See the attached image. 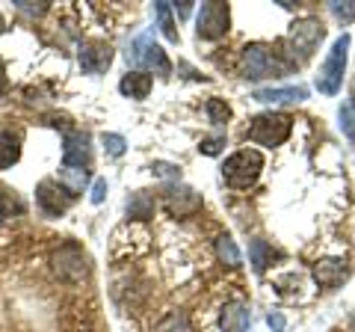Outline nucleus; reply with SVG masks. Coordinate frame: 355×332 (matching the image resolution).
<instances>
[{"label": "nucleus", "instance_id": "obj_1", "mask_svg": "<svg viewBox=\"0 0 355 332\" xmlns=\"http://www.w3.org/2000/svg\"><path fill=\"white\" fill-rule=\"evenodd\" d=\"M261 169H263V154L258 149H240L222 166V179L234 190H246V187L258 181Z\"/></svg>", "mask_w": 355, "mask_h": 332}, {"label": "nucleus", "instance_id": "obj_2", "mask_svg": "<svg viewBox=\"0 0 355 332\" xmlns=\"http://www.w3.org/2000/svg\"><path fill=\"white\" fill-rule=\"evenodd\" d=\"M243 77L249 81H263V77H279L287 72V63L279 60V53L272 48L261 45V42H252V45L243 48V60H240Z\"/></svg>", "mask_w": 355, "mask_h": 332}, {"label": "nucleus", "instance_id": "obj_3", "mask_svg": "<svg viewBox=\"0 0 355 332\" xmlns=\"http://www.w3.org/2000/svg\"><path fill=\"white\" fill-rule=\"evenodd\" d=\"M320 39H323V24L317 18H302V21H293L291 30L282 45L291 53V63H305L311 60V53L317 51Z\"/></svg>", "mask_w": 355, "mask_h": 332}, {"label": "nucleus", "instance_id": "obj_4", "mask_svg": "<svg viewBox=\"0 0 355 332\" xmlns=\"http://www.w3.org/2000/svg\"><path fill=\"white\" fill-rule=\"evenodd\" d=\"M293 134V119L287 113H261L249 122V140L258 146L275 149Z\"/></svg>", "mask_w": 355, "mask_h": 332}, {"label": "nucleus", "instance_id": "obj_5", "mask_svg": "<svg viewBox=\"0 0 355 332\" xmlns=\"http://www.w3.org/2000/svg\"><path fill=\"white\" fill-rule=\"evenodd\" d=\"M347 51H349V33L335 39L329 57L323 63V69L317 74V90L323 95H338L340 86H343V69H347Z\"/></svg>", "mask_w": 355, "mask_h": 332}, {"label": "nucleus", "instance_id": "obj_6", "mask_svg": "<svg viewBox=\"0 0 355 332\" xmlns=\"http://www.w3.org/2000/svg\"><path fill=\"white\" fill-rule=\"evenodd\" d=\"M128 60L133 65H139L142 72H154V74H172V63L166 57V51L151 39V33H139L137 39L130 42V51H128Z\"/></svg>", "mask_w": 355, "mask_h": 332}, {"label": "nucleus", "instance_id": "obj_7", "mask_svg": "<svg viewBox=\"0 0 355 332\" xmlns=\"http://www.w3.org/2000/svg\"><path fill=\"white\" fill-rule=\"evenodd\" d=\"M231 27V9L228 3H219V0H210V3H202L196 15V36L205 42H216L228 33Z\"/></svg>", "mask_w": 355, "mask_h": 332}, {"label": "nucleus", "instance_id": "obj_8", "mask_svg": "<svg viewBox=\"0 0 355 332\" xmlns=\"http://www.w3.org/2000/svg\"><path fill=\"white\" fill-rule=\"evenodd\" d=\"M36 202H39V208H42L44 217H60V214L69 211V205L74 202V196L65 190L60 181L44 179V181L36 187Z\"/></svg>", "mask_w": 355, "mask_h": 332}, {"label": "nucleus", "instance_id": "obj_9", "mask_svg": "<svg viewBox=\"0 0 355 332\" xmlns=\"http://www.w3.org/2000/svg\"><path fill=\"white\" fill-rule=\"evenodd\" d=\"M62 172H89V137L83 134V131L65 134Z\"/></svg>", "mask_w": 355, "mask_h": 332}, {"label": "nucleus", "instance_id": "obj_10", "mask_svg": "<svg viewBox=\"0 0 355 332\" xmlns=\"http://www.w3.org/2000/svg\"><path fill=\"white\" fill-rule=\"evenodd\" d=\"M77 63H80L83 74H101L110 69V63H113V48L107 45V42H83L80 45V53H77Z\"/></svg>", "mask_w": 355, "mask_h": 332}, {"label": "nucleus", "instance_id": "obj_11", "mask_svg": "<svg viewBox=\"0 0 355 332\" xmlns=\"http://www.w3.org/2000/svg\"><path fill=\"white\" fill-rule=\"evenodd\" d=\"M163 205L172 217H190L202 208V196H198L193 187H172V190L166 193Z\"/></svg>", "mask_w": 355, "mask_h": 332}, {"label": "nucleus", "instance_id": "obj_12", "mask_svg": "<svg viewBox=\"0 0 355 332\" xmlns=\"http://www.w3.org/2000/svg\"><path fill=\"white\" fill-rule=\"evenodd\" d=\"M219 326H222V332H249V326H252L249 306L243 300L225 303L222 306V312H219Z\"/></svg>", "mask_w": 355, "mask_h": 332}, {"label": "nucleus", "instance_id": "obj_13", "mask_svg": "<svg viewBox=\"0 0 355 332\" xmlns=\"http://www.w3.org/2000/svg\"><path fill=\"white\" fill-rule=\"evenodd\" d=\"M347 261L343 258H320L314 264V279L320 288H338L343 279H347Z\"/></svg>", "mask_w": 355, "mask_h": 332}, {"label": "nucleus", "instance_id": "obj_14", "mask_svg": "<svg viewBox=\"0 0 355 332\" xmlns=\"http://www.w3.org/2000/svg\"><path fill=\"white\" fill-rule=\"evenodd\" d=\"M254 101L261 104H287V101H305L308 90L305 86H270V90H254Z\"/></svg>", "mask_w": 355, "mask_h": 332}, {"label": "nucleus", "instance_id": "obj_15", "mask_svg": "<svg viewBox=\"0 0 355 332\" xmlns=\"http://www.w3.org/2000/svg\"><path fill=\"white\" fill-rule=\"evenodd\" d=\"M151 86H154V77L151 74H146V72H128L119 81V92L133 98V101H142V98H148Z\"/></svg>", "mask_w": 355, "mask_h": 332}, {"label": "nucleus", "instance_id": "obj_16", "mask_svg": "<svg viewBox=\"0 0 355 332\" xmlns=\"http://www.w3.org/2000/svg\"><path fill=\"white\" fill-rule=\"evenodd\" d=\"M21 158V140L12 131H0V169L15 166Z\"/></svg>", "mask_w": 355, "mask_h": 332}, {"label": "nucleus", "instance_id": "obj_17", "mask_svg": "<svg viewBox=\"0 0 355 332\" xmlns=\"http://www.w3.org/2000/svg\"><path fill=\"white\" fill-rule=\"evenodd\" d=\"M154 13H157V21H160L163 36L169 39L172 45H178V42H181V33H178L175 21H172V6H169V3H157V6H154Z\"/></svg>", "mask_w": 355, "mask_h": 332}, {"label": "nucleus", "instance_id": "obj_18", "mask_svg": "<svg viewBox=\"0 0 355 332\" xmlns=\"http://www.w3.org/2000/svg\"><path fill=\"white\" fill-rule=\"evenodd\" d=\"M154 332H193V324L184 312H169L163 320H157Z\"/></svg>", "mask_w": 355, "mask_h": 332}, {"label": "nucleus", "instance_id": "obj_19", "mask_svg": "<svg viewBox=\"0 0 355 332\" xmlns=\"http://www.w3.org/2000/svg\"><path fill=\"white\" fill-rule=\"evenodd\" d=\"M216 256H219V261H225L228 267H240V249H237V243L231 240L228 235H222L219 240H216Z\"/></svg>", "mask_w": 355, "mask_h": 332}, {"label": "nucleus", "instance_id": "obj_20", "mask_svg": "<svg viewBox=\"0 0 355 332\" xmlns=\"http://www.w3.org/2000/svg\"><path fill=\"white\" fill-rule=\"evenodd\" d=\"M12 214H24V202L15 196V190L0 184V217H12Z\"/></svg>", "mask_w": 355, "mask_h": 332}, {"label": "nucleus", "instance_id": "obj_21", "mask_svg": "<svg viewBox=\"0 0 355 332\" xmlns=\"http://www.w3.org/2000/svg\"><path fill=\"white\" fill-rule=\"evenodd\" d=\"M205 110H207V119L214 122V125H225V122L231 119V107L222 101V98H207Z\"/></svg>", "mask_w": 355, "mask_h": 332}, {"label": "nucleus", "instance_id": "obj_22", "mask_svg": "<svg viewBox=\"0 0 355 332\" xmlns=\"http://www.w3.org/2000/svg\"><path fill=\"white\" fill-rule=\"evenodd\" d=\"M338 116H340V131H343L347 137L355 140V101H347V104H343Z\"/></svg>", "mask_w": 355, "mask_h": 332}, {"label": "nucleus", "instance_id": "obj_23", "mask_svg": "<svg viewBox=\"0 0 355 332\" xmlns=\"http://www.w3.org/2000/svg\"><path fill=\"white\" fill-rule=\"evenodd\" d=\"M329 9H331V15H335L340 24H352V21H355V3H340V0H331Z\"/></svg>", "mask_w": 355, "mask_h": 332}, {"label": "nucleus", "instance_id": "obj_24", "mask_svg": "<svg viewBox=\"0 0 355 332\" xmlns=\"http://www.w3.org/2000/svg\"><path fill=\"white\" fill-rule=\"evenodd\" d=\"M266 256H272L270 247H266L263 240H254L252 243V264H254V270H258V273H263L266 264H270V261H266Z\"/></svg>", "mask_w": 355, "mask_h": 332}, {"label": "nucleus", "instance_id": "obj_25", "mask_svg": "<svg viewBox=\"0 0 355 332\" xmlns=\"http://www.w3.org/2000/svg\"><path fill=\"white\" fill-rule=\"evenodd\" d=\"M125 137L121 134H104V151L110 154V158H121L125 154Z\"/></svg>", "mask_w": 355, "mask_h": 332}, {"label": "nucleus", "instance_id": "obj_26", "mask_svg": "<svg viewBox=\"0 0 355 332\" xmlns=\"http://www.w3.org/2000/svg\"><path fill=\"white\" fill-rule=\"evenodd\" d=\"M222 146H225V137H210V140H205L198 149H202V154H210V158H214V154L222 151Z\"/></svg>", "mask_w": 355, "mask_h": 332}, {"label": "nucleus", "instance_id": "obj_27", "mask_svg": "<svg viewBox=\"0 0 355 332\" xmlns=\"http://www.w3.org/2000/svg\"><path fill=\"white\" fill-rule=\"evenodd\" d=\"M104 196H107V181H104V179H98V181L92 184V196H89V199H92L95 205H101V202H104Z\"/></svg>", "mask_w": 355, "mask_h": 332}, {"label": "nucleus", "instance_id": "obj_28", "mask_svg": "<svg viewBox=\"0 0 355 332\" xmlns=\"http://www.w3.org/2000/svg\"><path fill=\"white\" fill-rule=\"evenodd\" d=\"M266 324H270L272 332H284V315L282 312H270V317H266Z\"/></svg>", "mask_w": 355, "mask_h": 332}, {"label": "nucleus", "instance_id": "obj_29", "mask_svg": "<svg viewBox=\"0 0 355 332\" xmlns=\"http://www.w3.org/2000/svg\"><path fill=\"white\" fill-rule=\"evenodd\" d=\"M6 92V69H3V63H0V98H3Z\"/></svg>", "mask_w": 355, "mask_h": 332}, {"label": "nucleus", "instance_id": "obj_30", "mask_svg": "<svg viewBox=\"0 0 355 332\" xmlns=\"http://www.w3.org/2000/svg\"><path fill=\"white\" fill-rule=\"evenodd\" d=\"M6 30V21H3V15H0V33H3Z\"/></svg>", "mask_w": 355, "mask_h": 332}]
</instances>
